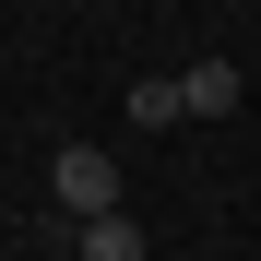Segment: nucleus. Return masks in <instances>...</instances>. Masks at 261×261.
I'll return each instance as SVG.
<instances>
[{
    "mask_svg": "<svg viewBox=\"0 0 261 261\" xmlns=\"http://www.w3.org/2000/svg\"><path fill=\"white\" fill-rule=\"evenodd\" d=\"M48 190H60V214H71V226H95V214H119V166H107L95 143H71V154L48 166Z\"/></svg>",
    "mask_w": 261,
    "mask_h": 261,
    "instance_id": "f257e3e1",
    "label": "nucleus"
},
{
    "mask_svg": "<svg viewBox=\"0 0 261 261\" xmlns=\"http://www.w3.org/2000/svg\"><path fill=\"white\" fill-rule=\"evenodd\" d=\"M178 95H190V119H238L249 83H238V60H190V71H178Z\"/></svg>",
    "mask_w": 261,
    "mask_h": 261,
    "instance_id": "f03ea898",
    "label": "nucleus"
},
{
    "mask_svg": "<svg viewBox=\"0 0 261 261\" xmlns=\"http://www.w3.org/2000/svg\"><path fill=\"white\" fill-rule=\"evenodd\" d=\"M71 261H143V226L130 214H95V226H71Z\"/></svg>",
    "mask_w": 261,
    "mask_h": 261,
    "instance_id": "7ed1b4c3",
    "label": "nucleus"
},
{
    "mask_svg": "<svg viewBox=\"0 0 261 261\" xmlns=\"http://www.w3.org/2000/svg\"><path fill=\"white\" fill-rule=\"evenodd\" d=\"M130 119H143V130H166V119H190V95H178V71H143V83H130Z\"/></svg>",
    "mask_w": 261,
    "mask_h": 261,
    "instance_id": "20e7f679",
    "label": "nucleus"
}]
</instances>
